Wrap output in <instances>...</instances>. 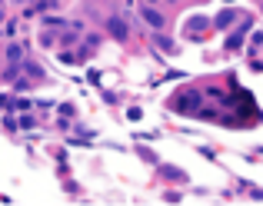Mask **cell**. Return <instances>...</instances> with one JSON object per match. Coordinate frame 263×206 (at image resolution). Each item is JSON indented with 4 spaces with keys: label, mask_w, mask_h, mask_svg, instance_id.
Here are the masks:
<instances>
[{
    "label": "cell",
    "mask_w": 263,
    "mask_h": 206,
    "mask_svg": "<svg viewBox=\"0 0 263 206\" xmlns=\"http://www.w3.org/2000/svg\"><path fill=\"white\" fill-rule=\"evenodd\" d=\"M157 47H160V50H167V53H174V44H170L167 37H157Z\"/></svg>",
    "instance_id": "obj_7"
},
{
    "label": "cell",
    "mask_w": 263,
    "mask_h": 206,
    "mask_svg": "<svg viewBox=\"0 0 263 206\" xmlns=\"http://www.w3.org/2000/svg\"><path fill=\"white\" fill-rule=\"evenodd\" d=\"M247 30H250V24H243V27H240L237 33H230V40H227V47H230V50H240V44H243V33H247Z\"/></svg>",
    "instance_id": "obj_4"
},
{
    "label": "cell",
    "mask_w": 263,
    "mask_h": 206,
    "mask_svg": "<svg viewBox=\"0 0 263 206\" xmlns=\"http://www.w3.org/2000/svg\"><path fill=\"white\" fill-rule=\"evenodd\" d=\"M160 173H163V176H170V180H186L183 170H177V167H160Z\"/></svg>",
    "instance_id": "obj_5"
},
{
    "label": "cell",
    "mask_w": 263,
    "mask_h": 206,
    "mask_svg": "<svg viewBox=\"0 0 263 206\" xmlns=\"http://www.w3.org/2000/svg\"><path fill=\"white\" fill-rule=\"evenodd\" d=\"M230 24H233V13H230V10H223V13L217 17V27H230Z\"/></svg>",
    "instance_id": "obj_6"
},
{
    "label": "cell",
    "mask_w": 263,
    "mask_h": 206,
    "mask_svg": "<svg viewBox=\"0 0 263 206\" xmlns=\"http://www.w3.org/2000/svg\"><path fill=\"white\" fill-rule=\"evenodd\" d=\"M197 93H183V97H177V103H174V107L177 110H183V113H193V110H197Z\"/></svg>",
    "instance_id": "obj_1"
},
{
    "label": "cell",
    "mask_w": 263,
    "mask_h": 206,
    "mask_svg": "<svg viewBox=\"0 0 263 206\" xmlns=\"http://www.w3.org/2000/svg\"><path fill=\"white\" fill-rule=\"evenodd\" d=\"M140 13H143V20H147V24L154 27V30H160V27H163V17H160V13L154 10V7H143Z\"/></svg>",
    "instance_id": "obj_3"
},
{
    "label": "cell",
    "mask_w": 263,
    "mask_h": 206,
    "mask_svg": "<svg viewBox=\"0 0 263 206\" xmlns=\"http://www.w3.org/2000/svg\"><path fill=\"white\" fill-rule=\"evenodd\" d=\"M107 30L114 33L117 40H127V24H123V20H117V17H110L107 20Z\"/></svg>",
    "instance_id": "obj_2"
}]
</instances>
